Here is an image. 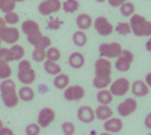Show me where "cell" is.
<instances>
[{
  "instance_id": "obj_1",
  "label": "cell",
  "mask_w": 151,
  "mask_h": 135,
  "mask_svg": "<svg viewBox=\"0 0 151 135\" xmlns=\"http://www.w3.org/2000/svg\"><path fill=\"white\" fill-rule=\"evenodd\" d=\"M0 94H1V101H3L6 107L14 108L17 106L20 99L17 96L16 84L12 79H3V82L0 84Z\"/></svg>"
},
{
  "instance_id": "obj_2",
  "label": "cell",
  "mask_w": 151,
  "mask_h": 135,
  "mask_svg": "<svg viewBox=\"0 0 151 135\" xmlns=\"http://www.w3.org/2000/svg\"><path fill=\"white\" fill-rule=\"evenodd\" d=\"M130 27L131 32L139 37L151 36V22H148L142 15H132L130 16Z\"/></svg>"
},
{
  "instance_id": "obj_3",
  "label": "cell",
  "mask_w": 151,
  "mask_h": 135,
  "mask_svg": "<svg viewBox=\"0 0 151 135\" xmlns=\"http://www.w3.org/2000/svg\"><path fill=\"white\" fill-rule=\"evenodd\" d=\"M134 62V54L130 50H122L119 54V56L116 57L115 62V68L120 72H126L130 70L131 63Z\"/></svg>"
},
{
  "instance_id": "obj_4",
  "label": "cell",
  "mask_w": 151,
  "mask_h": 135,
  "mask_svg": "<svg viewBox=\"0 0 151 135\" xmlns=\"http://www.w3.org/2000/svg\"><path fill=\"white\" fill-rule=\"evenodd\" d=\"M122 46L116 42H111V43H103L99 46V54L103 57L107 59H115L119 56L120 51H122Z\"/></svg>"
},
{
  "instance_id": "obj_5",
  "label": "cell",
  "mask_w": 151,
  "mask_h": 135,
  "mask_svg": "<svg viewBox=\"0 0 151 135\" xmlns=\"http://www.w3.org/2000/svg\"><path fill=\"white\" fill-rule=\"evenodd\" d=\"M62 9V1L60 0H44L39 4L37 11L43 16H50L52 14H56Z\"/></svg>"
},
{
  "instance_id": "obj_6",
  "label": "cell",
  "mask_w": 151,
  "mask_h": 135,
  "mask_svg": "<svg viewBox=\"0 0 151 135\" xmlns=\"http://www.w3.org/2000/svg\"><path fill=\"white\" fill-rule=\"evenodd\" d=\"M112 64L110 59L107 57H100L95 62V76H102V78H111Z\"/></svg>"
},
{
  "instance_id": "obj_7",
  "label": "cell",
  "mask_w": 151,
  "mask_h": 135,
  "mask_svg": "<svg viewBox=\"0 0 151 135\" xmlns=\"http://www.w3.org/2000/svg\"><path fill=\"white\" fill-rule=\"evenodd\" d=\"M110 91L114 96H124L130 91V82L126 78H119L116 80L111 82L110 84Z\"/></svg>"
},
{
  "instance_id": "obj_8",
  "label": "cell",
  "mask_w": 151,
  "mask_h": 135,
  "mask_svg": "<svg viewBox=\"0 0 151 135\" xmlns=\"http://www.w3.org/2000/svg\"><path fill=\"white\" fill-rule=\"evenodd\" d=\"M94 27L96 29V32L102 36H109L114 32V26L111 24V22H109V19L104 16H99L94 20Z\"/></svg>"
},
{
  "instance_id": "obj_9",
  "label": "cell",
  "mask_w": 151,
  "mask_h": 135,
  "mask_svg": "<svg viewBox=\"0 0 151 135\" xmlns=\"http://www.w3.org/2000/svg\"><path fill=\"white\" fill-rule=\"evenodd\" d=\"M0 39H1V42H4V43L7 44H15L19 42L20 39V32L17 28H15V27H4V28L0 29Z\"/></svg>"
},
{
  "instance_id": "obj_10",
  "label": "cell",
  "mask_w": 151,
  "mask_h": 135,
  "mask_svg": "<svg viewBox=\"0 0 151 135\" xmlns=\"http://www.w3.org/2000/svg\"><path fill=\"white\" fill-rule=\"evenodd\" d=\"M84 95H86L84 88H83L82 86H79V84H75V86H67L66 88H64L63 96H64L66 101L78 102V101L84 98Z\"/></svg>"
},
{
  "instance_id": "obj_11",
  "label": "cell",
  "mask_w": 151,
  "mask_h": 135,
  "mask_svg": "<svg viewBox=\"0 0 151 135\" xmlns=\"http://www.w3.org/2000/svg\"><path fill=\"white\" fill-rule=\"evenodd\" d=\"M138 108V102L134 98H127L122 102V103L118 104V114L120 116H128V115L134 114Z\"/></svg>"
},
{
  "instance_id": "obj_12",
  "label": "cell",
  "mask_w": 151,
  "mask_h": 135,
  "mask_svg": "<svg viewBox=\"0 0 151 135\" xmlns=\"http://www.w3.org/2000/svg\"><path fill=\"white\" fill-rule=\"evenodd\" d=\"M55 121V111L50 107H44V108L40 110L39 115H37V124H39L42 129H46L48 127L52 122Z\"/></svg>"
},
{
  "instance_id": "obj_13",
  "label": "cell",
  "mask_w": 151,
  "mask_h": 135,
  "mask_svg": "<svg viewBox=\"0 0 151 135\" xmlns=\"http://www.w3.org/2000/svg\"><path fill=\"white\" fill-rule=\"evenodd\" d=\"M78 119L83 123H92L95 121V111L90 106H82L78 110Z\"/></svg>"
},
{
  "instance_id": "obj_14",
  "label": "cell",
  "mask_w": 151,
  "mask_h": 135,
  "mask_svg": "<svg viewBox=\"0 0 151 135\" xmlns=\"http://www.w3.org/2000/svg\"><path fill=\"white\" fill-rule=\"evenodd\" d=\"M131 91L135 96H138V98H143V96L148 95V92H150V87L147 86V83H146L145 80H135L134 83L131 84Z\"/></svg>"
},
{
  "instance_id": "obj_15",
  "label": "cell",
  "mask_w": 151,
  "mask_h": 135,
  "mask_svg": "<svg viewBox=\"0 0 151 135\" xmlns=\"http://www.w3.org/2000/svg\"><path fill=\"white\" fill-rule=\"evenodd\" d=\"M123 129V122L120 118H109L107 121H104V130L109 132H112V134H115V132H119L122 131Z\"/></svg>"
},
{
  "instance_id": "obj_16",
  "label": "cell",
  "mask_w": 151,
  "mask_h": 135,
  "mask_svg": "<svg viewBox=\"0 0 151 135\" xmlns=\"http://www.w3.org/2000/svg\"><path fill=\"white\" fill-rule=\"evenodd\" d=\"M17 79H19L20 83L29 86V84H32L35 82V79H36V72L32 68L24 70V71H19L17 72Z\"/></svg>"
},
{
  "instance_id": "obj_17",
  "label": "cell",
  "mask_w": 151,
  "mask_h": 135,
  "mask_svg": "<svg viewBox=\"0 0 151 135\" xmlns=\"http://www.w3.org/2000/svg\"><path fill=\"white\" fill-rule=\"evenodd\" d=\"M111 116H112V108L109 107V104H100L95 110V118L100 119V121H107Z\"/></svg>"
},
{
  "instance_id": "obj_18",
  "label": "cell",
  "mask_w": 151,
  "mask_h": 135,
  "mask_svg": "<svg viewBox=\"0 0 151 135\" xmlns=\"http://www.w3.org/2000/svg\"><path fill=\"white\" fill-rule=\"evenodd\" d=\"M94 20H92V17L90 16L88 14H80L79 16L76 17V26L79 29H88L90 27L92 26Z\"/></svg>"
},
{
  "instance_id": "obj_19",
  "label": "cell",
  "mask_w": 151,
  "mask_h": 135,
  "mask_svg": "<svg viewBox=\"0 0 151 135\" xmlns=\"http://www.w3.org/2000/svg\"><path fill=\"white\" fill-rule=\"evenodd\" d=\"M84 56H83L80 52H72L71 55H70L68 57V64L72 67V68H82L83 66H84Z\"/></svg>"
},
{
  "instance_id": "obj_20",
  "label": "cell",
  "mask_w": 151,
  "mask_h": 135,
  "mask_svg": "<svg viewBox=\"0 0 151 135\" xmlns=\"http://www.w3.org/2000/svg\"><path fill=\"white\" fill-rule=\"evenodd\" d=\"M17 96H19L20 101H23V102H31V101H34V98H35V92L29 86L24 84V86L17 91Z\"/></svg>"
},
{
  "instance_id": "obj_21",
  "label": "cell",
  "mask_w": 151,
  "mask_h": 135,
  "mask_svg": "<svg viewBox=\"0 0 151 135\" xmlns=\"http://www.w3.org/2000/svg\"><path fill=\"white\" fill-rule=\"evenodd\" d=\"M114 99V95L111 94V91L107 88H102L98 91L96 94V101L99 104H110Z\"/></svg>"
},
{
  "instance_id": "obj_22",
  "label": "cell",
  "mask_w": 151,
  "mask_h": 135,
  "mask_svg": "<svg viewBox=\"0 0 151 135\" xmlns=\"http://www.w3.org/2000/svg\"><path fill=\"white\" fill-rule=\"evenodd\" d=\"M54 84H55V87H56L58 90H64L70 84L68 75L62 74V72H60V74H58L56 76H55V79H54Z\"/></svg>"
},
{
  "instance_id": "obj_23",
  "label": "cell",
  "mask_w": 151,
  "mask_h": 135,
  "mask_svg": "<svg viewBox=\"0 0 151 135\" xmlns=\"http://www.w3.org/2000/svg\"><path fill=\"white\" fill-rule=\"evenodd\" d=\"M72 42L78 47H84L86 43H87V35H86V32L83 29L75 31L74 35H72Z\"/></svg>"
},
{
  "instance_id": "obj_24",
  "label": "cell",
  "mask_w": 151,
  "mask_h": 135,
  "mask_svg": "<svg viewBox=\"0 0 151 135\" xmlns=\"http://www.w3.org/2000/svg\"><path fill=\"white\" fill-rule=\"evenodd\" d=\"M44 71L50 75H58L62 72V67L58 64V62L44 60Z\"/></svg>"
},
{
  "instance_id": "obj_25",
  "label": "cell",
  "mask_w": 151,
  "mask_h": 135,
  "mask_svg": "<svg viewBox=\"0 0 151 135\" xmlns=\"http://www.w3.org/2000/svg\"><path fill=\"white\" fill-rule=\"evenodd\" d=\"M39 29H40L39 24H37L35 20H31V19L23 22V24H22V31H23L26 35L31 34V32H35V31H39Z\"/></svg>"
},
{
  "instance_id": "obj_26",
  "label": "cell",
  "mask_w": 151,
  "mask_h": 135,
  "mask_svg": "<svg viewBox=\"0 0 151 135\" xmlns=\"http://www.w3.org/2000/svg\"><path fill=\"white\" fill-rule=\"evenodd\" d=\"M9 51H11V55H12V60H22L24 57V48L20 44H12V47L9 48Z\"/></svg>"
},
{
  "instance_id": "obj_27",
  "label": "cell",
  "mask_w": 151,
  "mask_h": 135,
  "mask_svg": "<svg viewBox=\"0 0 151 135\" xmlns=\"http://www.w3.org/2000/svg\"><path fill=\"white\" fill-rule=\"evenodd\" d=\"M95 88L102 90V88H107V87L111 84V78H102V76H95L94 80H92Z\"/></svg>"
},
{
  "instance_id": "obj_28",
  "label": "cell",
  "mask_w": 151,
  "mask_h": 135,
  "mask_svg": "<svg viewBox=\"0 0 151 135\" xmlns=\"http://www.w3.org/2000/svg\"><path fill=\"white\" fill-rule=\"evenodd\" d=\"M120 14L126 17H130L135 14V6L131 3V1H124V3L120 6Z\"/></svg>"
},
{
  "instance_id": "obj_29",
  "label": "cell",
  "mask_w": 151,
  "mask_h": 135,
  "mask_svg": "<svg viewBox=\"0 0 151 135\" xmlns=\"http://www.w3.org/2000/svg\"><path fill=\"white\" fill-rule=\"evenodd\" d=\"M46 54H47L46 60H51V62H58L60 59V56H62L60 50L56 48V47H48L46 50Z\"/></svg>"
},
{
  "instance_id": "obj_30",
  "label": "cell",
  "mask_w": 151,
  "mask_h": 135,
  "mask_svg": "<svg viewBox=\"0 0 151 135\" xmlns=\"http://www.w3.org/2000/svg\"><path fill=\"white\" fill-rule=\"evenodd\" d=\"M12 75V70L9 67L8 62L0 60V79H8L11 78Z\"/></svg>"
},
{
  "instance_id": "obj_31",
  "label": "cell",
  "mask_w": 151,
  "mask_h": 135,
  "mask_svg": "<svg viewBox=\"0 0 151 135\" xmlns=\"http://www.w3.org/2000/svg\"><path fill=\"white\" fill-rule=\"evenodd\" d=\"M62 8L68 14L76 12L78 8H79V1L78 0H66L64 3H62Z\"/></svg>"
},
{
  "instance_id": "obj_32",
  "label": "cell",
  "mask_w": 151,
  "mask_h": 135,
  "mask_svg": "<svg viewBox=\"0 0 151 135\" xmlns=\"http://www.w3.org/2000/svg\"><path fill=\"white\" fill-rule=\"evenodd\" d=\"M15 7H16L15 0H0V11H3L4 14L15 11Z\"/></svg>"
},
{
  "instance_id": "obj_33",
  "label": "cell",
  "mask_w": 151,
  "mask_h": 135,
  "mask_svg": "<svg viewBox=\"0 0 151 135\" xmlns=\"http://www.w3.org/2000/svg\"><path fill=\"white\" fill-rule=\"evenodd\" d=\"M32 59H34L35 62H37V63H42V62H44V60L47 59L46 50L37 48V47H35L34 51H32Z\"/></svg>"
},
{
  "instance_id": "obj_34",
  "label": "cell",
  "mask_w": 151,
  "mask_h": 135,
  "mask_svg": "<svg viewBox=\"0 0 151 135\" xmlns=\"http://www.w3.org/2000/svg\"><path fill=\"white\" fill-rule=\"evenodd\" d=\"M19 15L16 14L15 11H11V12H7L6 16H4V20H6L7 24H9V26H15L16 23H19Z\"/></svg>"
},
{
  "instance_id": "obj_35",
  "label": "cell",
  "mask_w": 151,
  "mask_h": 135,
  "mask_svg": "<svg viewBox=\"0 0 151 135\" xmlns=\"http://www.w3.org/2000/svg\"><path fill=\"white\" fill-rule=\"evenodd\" d=\"M62 131L64 135H74L75 131H76V127L72 122H64L62 124Z\"/></svg>"
},
{
  "instance_id": "obj_36",
  "label": "cell",
  "mask_w": 151,
  "mask_h": 135,
  "mask_svg": "<svg viewBox=\"0 0 151 135\" xmlns=\"http://www.w3.org/2000/svg\"><path fill=\"white\" fill-rule=\"evenodd\" d=\"M114 29L118 32L119 35H128L131 32V27L130 23H118L116 27H114Z\"/></svg>"
},
{
  "instance_id": "obj_37",
  "label": "cell",
  "mask_w": 151,
  "mask_h": 135,
  "mask_svg": "<svg viewBox=\"0 0 151 135\" xmlns=\"http://www.w3.org/2000/svg\"><path fill=\"white\" fill-rule=\"evenodd\" d=\"M35 47H37V48H43V50H47L48 47H51V39H50L48 36H44V35H43L39 40H37V43L35 44Z\"/></svg>"
},
{
  "instance_id": "obj_38",
  "label": "cell",
  "mask_w": 151,
  "mask_h": 135,
  "mask_svg": "<svg viewBox=\"0 0 151 135\" xmlns=\"http://www.w3.org/2000/svg\"><path fill=\"white\" fill-rule=\"evenodd\" d=\"M40 130H42V127L37 123H29L26 127V135H39Z\"/></svg>"
},
{
  "instance_id": "obj_39",
  "label": "cell",
  "mask_w": 151,
  "mask_h": 135,
  "mask_svg": "<svg viewBox=\"0 0 151 135\" xmlns=\"http://www.w3.org/2000/svg\"><path fill=\"white\" fill-rule=\"evenodd\" d=\"M26 36H27V40H28V43H29V44H32V46H35V44L37 43V40H39L40 37L43 36V34L40 32V29H39V31L31 32V34L26 35Z\"/></svg>"
},
{
  "instance_id": "obj_40",
  "label": "cell",
  "mask_w": 151,
  "mask_h": 135,
  "mask_svg": "<svg viewBox=\"0 0 151 135\" xmlns=\"http://www.w3.org/2000/svg\"><path fill=\"white\" fill-rule=\"evenodd\" d=\"M63 26V20L62 19H59V17H56V19H51V20L48 22V24H47V27H48V29H51V31H56V29H60Z\"/></svg>"
},
{
  "instance_id": "obj_41",
  "label": "cell",
  "mask_w": 151,
  "mask_h": 135,
  "mask_svg": "<svg viewBox=\"0 0 151 135\" xmlns=\"http://www.w3.org/2000/svg\"><path fill=\"white\" fill-rule=\"evenodd\" d=\"M0 60H4V62L12 60V55H11L9 48H1L0 47Z\"/></svg>"
},
{
  "instance_id": "obj_42",
  "label": "cell",
  "mask_w": 151,
  "mask_h": 135,
  "mask_svg": "<svg viewBox=\"0 0 151 135\" xmlns=\"http://www.w3.org/2000/svg\"><path fill=\"white\" fill-rule=\"evenodd\" d=\"M17 68H19V71L29 70V68H32V64H31V62H29V60L22 59V60H19V66H17Z\"/></svg>"
},
{
  "instance_id": "obj_43",
  "label": "cell",
  "mask_w": 151,
  "mask_h": 135,
  "mask_svg": "<svg viewBox=\"0 0 151 135\" xmlns=\"http://www.w3.org/2000/svg\"><path fill=\"white\" fill-rule=\"evenodd\" d=\"M124 1H127V0H109V4H110L111 7H115V8H116V7H120V6H122Z\"/></svg>"
},
{
  "instance_id": "obj_44",
  "label": "cell",
  "mask_w": 151,
  "mask_h": 135,
  "mask_svg": "<svg viewBox=\"0 0 151 135\" xmlns=\"http://www.w3.org/2000/svg\"><path fill=\"white\" fill-rule=\"evenodd\" d=\"M0 135H14V131H12L11 129H8V127H1V130H0Z\"/></svg>"
},
{
  "instance_id": "obj_45",
  "label": "cell",
  "mask_w": 151,
  "mask_h": 135,
  "mask_svg": "<svg viewBox=\"0 0 151 135\" xmlns=\"http://www.w3.org/2000/svg\"><path fill=\"white\" fill-rule=\"evenodd\" d=\"M145 126L151 130V112H148L147 116L145 118Z\"/></svg>"
},
{
  "instance_id": "obj_46",
  "label": "cell",
  "mask_w": 151,
  "mask_h": 135,
  "mask_svg": "<svg viewBox=\"0 0 151 135\" xmlns=\"http://www.w3.org/2000/svg\"><path fill=\"white\" fill-rule=\"evenodd\" d=\"M146 83H147V86L148 87H151V72H148L147 75H146Z\"/></svg>"
},
{
  "instance_id": "obj_47",
  "label": "cell",
  "mask_w": 151,
  "mask_h": 135,
  "mask_svg": "<svg viewBox=\"0 0 151 135\" xmlns=\"http://www.w3.org/2000/svg\"><path fill=\"white\" fill-rule=\"evenodd\" d=\"M146 50L151 52V36H150V39H148V40L146 42Z\"/></svg>"
},
{
  "instance_id": "obj_48",
  "label": "cell",
  "mask_w": 151,
  "mask_h": 135,
  "mask_svg": "<svg viewBox=\"0 0 151 135\" xmlns=\"http://www.w3.org/2000/svg\"><path fill=\"white\" fill-rule=\"evenodd\" d=\"M6 26H7V23H6V20H4V17H0V29L4 28Z\"/></svg>"
},
{
  "instance_id": "obj_49",
  "label": "cell",
  "mask_w": 151,
  "mask_h": 135,
  "mask_svg": "<svg viewBox=\"0 0 151 135\" xmlns=\"http://www.w3.org/2000/svg\"><path fill=\"white\" fill-rule=\"evenodd\" d=\"M99 135H114L112 132H109V131H106V132H102V134H99Z\"/></svg>"
},
{
  "instance_id": "obj_50",
  "label": "cell",
  "mask_w": 151,
  "mask_h": 135,
  "mask_svg": "<svg viewBox=\"0 0 151 135\" xmlns=\"http://www.w3.org/2000/svg\"><path fill=\"white\" fill-rule=\"evenodd\" d=\"M16 3H22V1H26V0H15Z\"/></svg>"
},
{
  "instance_id": "obj_51",
  "label": "cell",
  "mask_w": 151,
  "mask_h": 135,
  "mask_svg": "<svg viewBox=\"0 0 151 135\" xmlns=\"http://www.w3.org/2000/svg\"><path fill=\"white\" fill-rule=\"evenodd\" d=\"M95 1H98V3H103V1H106V0H95Z\"/></svg>"
},
{
  "instance_id": "obj_52",
  "label": "cell",
  "mask_w": 151,
  "mask_h": 135,
  "mask_svg": "<svg viewBox=\"0 0 151 135\" xmlns=\"http://www.w3.org/2000/svg\"><path fill=\"white\" fill-rule=\"evenodd\" d=\"M1 127H3V122L0 121V130H1Z\"/></svg>"
},
{
  "instance_id": "obj_53",
  "label": "cell",
  "mask_w": 151,
  "mask_h": 135,
  "mask_svg": "<svg viewBox=\"0 0 151 135\" xmlns=\"http://www.w3.org/2000/svg\"><path fill=\"white\" fill-rule=\"evenodd\" d=\"M0 47H1V39H0Z\"/></svg>"
},
{
  "instance_id": "obj_54",
  "label": "cell",
  "mask_w": 151,
  "mask_h": 135,
  "mask_svg": "<svg viewBox=\"0 0 151 135\" xmlns=\"http://www.w3.org/2000/svg\"><path fill=\"white\" fill-rule=\"evenodd\" d=\"M148 135H151V132H150V134H148Z\"/></svg>"
}]
</instances>
